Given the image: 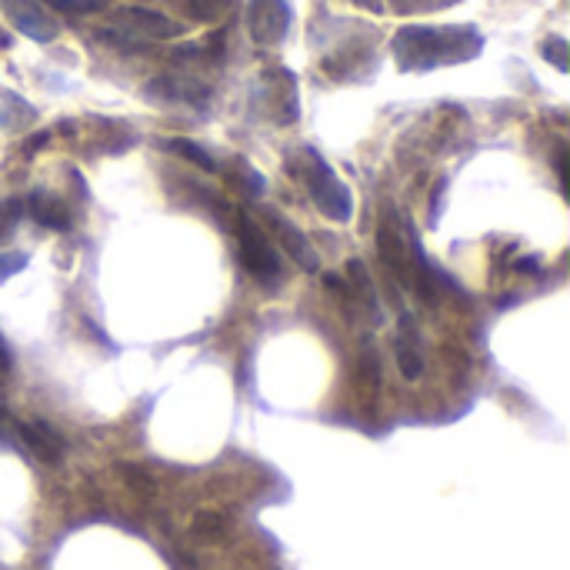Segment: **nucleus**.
Listing matches in <instances>:
<instances>
[{
    "instance_id": "9",
    "label": "nucleus",
    "mask_w": 570,
    "mask_h": 570,
    "mask_svg": "<svg viewBox=\"0 0 570 570\" xmlns=\"http://www.w3.org/2000/svg\"><path fill=\"white\" fill-rule=\"evenodd\" d=\"M271 224H274V231L281 234V244L287 247V254L304 267V271H317L320 267V261H317V254H314V247H311V241L301 234V231H294L284 217H277V214H271Z\"/></svg>"
},
{
    "instance_id": "7",
    "label": "nucleus",
    "mask_w": 570,
    "mask_h": 570,
    "mask_svg": "<svg viewBox=\"0 0 570 570\" xmlns=\"http://www.w3.org/2000/svg\"><path fill=\"white\" fill-rule=\"evenodd\" d=\"M18 430H21L24 444H28L41 460H48V464H58V460H61V437L54 434L51 424H44V420H21Z\"/></svg>"
},
{
    "instance_id": "18",
    "label": "nucleus",
    "mask_w": 570,
    "mask_h": 570,
    "mask_svg": "<svg viewBox=\"0 0 570 570\" xmlns=\"http://www.w3.org/2000/svg\"><path fill=\"white\" fill-rule=\"evenodd\" d=\"M540 51H543V54H547V58H550V61H553L560 71H567V61H563V41H547Z\"/></svg>"
},
{
    "instance_id": "19",
    "label": "nucleus",
    "mask_w": 570,
    "mask_h": 570,
    "mask_svg": "<svg viewBox=\"0 0 570 570\" xmlns=\"http://www.w3.org/2000/svg\"><path fill=\"white\" fill-rule=\"evenodd\" d=\"M540 267V261L537 257H527V261H517V271H523V274H533Z\"/></svg>"
},
{
    "instance_id": "6",
    "label": "nucleus",
    "mask_w": 570,
    "mask_h": 570,
    "mask_svg": "<svg viewBox=\"0 0 570 570\" xmlns=\"http://www.w3.org/2000/svg\"><path fill=\"white\" fill-rule=\"evenodd\" d=\"M0 4H4V11L11 14V21L28 34V38H38V41H51L54 38V21L41 11V8H34L31 0H0Z\"/></svg>"
},
{
    "instance_id": "12",
    "label": "nucleus",
    "mask_w": 570,
    "mask_h": 570,
    "mask_svg": "<svg viewBox=\"0 0 570 570\" xmlns=\"http://www.w3.org/2000/svg\"><path fill=\"white\" fill-rule=\"evenodd\" d=\"M347 277H350V284H354V291L360 294V304L367 307V314L370 317H380V304H377V291H374V281H370V274H367V264L364 261H347Z\"/></svg>"
},
{
    "instance_id": "16",
    "label": "nucleus",
    "mask_w": 570,
    "mask_h": 570,
    "mask_svg": "<svg viewBox=\"0 0 570 570\" xmlns=\"http://www.w3.org/2000/svg\"><path fill=\"white\" fill-rule=\"evenodd\" d=\"M167 147H174L177 154H184V157H187L191 164H197L201 171H217V167H214V157H211L207 151H201L197 144H191V141H171Z\"/></svg>"
},
{
    "instance_id": "3",
    "label": "nucleus",
    "mask_w": 570,
    "mask_h": 570,
    "mask_svg": "<svg viewBox=\"0 0 570 570\" xmlns=\"http://www.w3.org/2000/svg\"><path fill=\"white\" fill-rule=\"evenodd\" d=\"M311 157V167H307V187H311V197L317 204V211L330 221H347L350 217V194L347 187L334 177V171L314 154L307 151Z\"/></svg>"
},
{
    "instance_id": "20",
    "label": "nucleus",
    "mask_w": 570,
    "mask_h": 570,
    "mask_svg": "<svg viewBox=\"0 0 570 570\" xmlns=\"http://www.w3.org/2000/svg\"><path fill=\"white\" fill-rule=\"evenodd\" d=\"M8 367H11V354H8L4 340H0V370H8Z\"/></svg>"
},
{
    "instance_id": "21",
    "label": "nucleus",
    "mask_w": 570,
    "mask_h": 570,
    "mask_svg": "<svg viewBox=\"0 0 570 570\" xmlns=\"http://www.w3.org/2000/svg\"><path fill=\"white\" fill-rule=\"evenodd\" d=\"M357 4H364V8H377V0H357Z\"/></svg>"
},
{
    "instance_id": "17",
    "label": "nucleus",
    "mask_w": 570,
    "mask_h": 570,
    "mask_svg": "<svg viewBox=\"0 0 570 570\" xmlns=\"http://www.w3.org/2000/svg\"><path fill=\"white\" fill-rule=\"evenodd\" d=\"M24 267H28V254H0V281L21 274Z\"/></svg>"
},
{
    "instance_id": "4",
    "label": "nucleus",
    "mask_w": 570,
    "mask_h": 570,
    "mask_svg": "<svg viewBox=\"0 0 570 570\" xmlns=\"http://www.w3.org/2000/svg\"><path fill=\"white\" fill-rule=\"evenodd\" d=\"M251 31L257 41H277L284 38L287 24H291V11L284 0H254V8H251Z\"/></svg>"
},
{
    "instance_id": "13",
    "label": "nucleus",
    "mask_w": 570,
    "mask_h": 570,
    "mask_svg": "<svg viewBox=\"0 0 570 570\" xmlns=\"http://www.w3.org/2000/svg\"><path fill=\"white\" fill-rule=\"evenodd\" d=\"M118 474L124 477V484H128L138 497H154V493H157V480H154L151 470H144L141 464H118Z\"/></svg>"
},
{
    "instance_id": "10",
    "label": "nucleus",
    "mask_w": 570,
    "mask_h": 570,
    "mask_svg": "<svg viewBox=\"0 0 570 570\" xmlns=\"http://www.w3.org/2000/svg\"><path fill=\"white\" fill-rule=\"evenodd\" d=\"M118 21H121V24H131L134 31L151 34V38H174V34H181V24H174V21L161 18V14H151V11H138V8L121 11V18H118Z\"/></svg>"
},
{
    "instance_id": "2",
    "label": "nucleus",
    "mask_w": 570,
    "mask_h": 570,
    "mask_svg": "<svg viewBox=\"0 0 570 570\" xmlns=\"http://www.w3.org/2000/svg\"><path fill=\"white\" fill-rule=\"evenodd\" d=\"M237 241H241L244 267L254 274V281L271 287L281 277V261H277V251L271 247V241L261 234V227L247 214H237Z\"/></svg>"
},
{
    "instance_id": "14",
    "label": "nucleus",
    "mask_w": 570,
    "mask_h": 570,
    "mask_svg": "<svg viewBox=\"0 0 570 570\" xmlns=\"http://www.w3.org/2000/svg\"><path fill=\"white\" fill-rule=\"evenodd\" d=\"M224 527H227V520H224V513H217V510H197L194 520H191V530H194V537H201V540H217V537L224 533Z\"/></svg>"
},
{
    "instance_id": "1",
    "label": "nucleus",
    "mask_w": 570,
    "mask_h": 570,
    "mask_svg": "<svg viewBox=\"0 0 570 570\" xmlns=\"http://www.w3.org/2000/svg\"><path fill=\"white\" fill-rule=\"evenodd\" d=\"M474 31H424L410 28L400 31L394 41L400 68H434V64H454L470 58L474 51H464V38Z\"/></svg>"
},
{
    "instance_id": "5",
    "label": "nucleus",
    "mask_w": 570,
    "mask_h": 570,
    "mask_svg": "<svg viewBox=\"0 0 570 570\" xmlns=\"http://www.w3.org/2000/svg\"><path fill=\"white\" fill-rule=\"evenodd\" d=\"M377 251H380V261L387 264V271L404 284V287H417V271L407 257V247L404 241L390 231V227H380L377 234Z\"/></svg>"
},
{
    "instance_id": "8",
    "label": "nucleus",
    "mask_w": 570,
    "mask_h": 570,
    "mask_svg": "<svg viewBox=\"0 0 570 570\" xmlns=\"http://www.w3.org/2000/svg\"><path fill=\"white\" fill-rule=\"evenodd\" d=\"M414 317L410 314H400V334L394 340V350H397V364H400V374L407 380H417L420 370H424V360L417 354V340H414Z\"/></svg>"
},
{
    "instance_id": "11",
    "label": "nucleus",
    "mask_w": 570,
    "mask_h": 570,
    "mask_svg": "<svg viewBox=\"0 0 570 570\" xmlns=\"http://www.w3.org/2000/svg\"><path fill=\"white\" fill-rule=\"evenodd\" d=\"M31 214H34L44 227H54V231H68V227H71L64 204L54 201L48 191H34V194H31Z\"/></svg>"
},
{
    "instance_id": "15",
    "label": "nucleus",
    "mask_w": 570,
    "mask_h": 570,
    "mask_svg": "<svg viewBox=\"0 0 570 570\" xmlns=\"http://www.w3.org/2000/svg\"><path fill=\"white\" fill-rule=\"evenodd\" d=\"M21 211H24L21 201H0V244L14 234V227L21 221Z\"/></svg>"
}]
</instances>
